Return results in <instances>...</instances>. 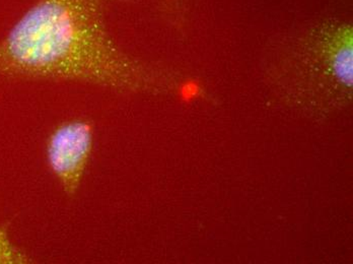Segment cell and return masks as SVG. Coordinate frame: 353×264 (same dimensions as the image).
<instances>
[{
	"label": "cell",
	"mask_w": 353,
	"mask_h": 264,
	"mask_svg": "<svg viewBox=\"0 0 353 264\" xmlns=\"http://www.w3.org/2000/svg\"><path fill=\"white\" fill-rule=\"evenodd\" d=\"M331 72L340 85L347 90L353 83V45L352 28H338L329 53Z\"/></svg>",
	"instance_id": "obj_3"
},
{
	"label": "cell",
	"mask_w": 353,
	"mask_h": 264,
	"mask_svg": "<svg viewBox=\"0 0 353 264\" xmlns=\"http://www.w3.org/2000/svg\"><path fill=\"white\" fill-rule=\"evenodd\" d=\"M114 0H37L0 41V76L152 87L154 72L125 54L108 28Z\"/></svg>",
	"instance_id": "obj_1"
},
{
	"label": "cell",
	"mask_w": 353,
	"mask_h": 264,
	"mask_svg": "<svg viewBox=\"0 0 353 264\" xmlns=\"http://www.w3.org/2000/svg\"><path fill=\"white\" fill-rule=\"evenodd\" d=\"M30 263H32V259L12 243L6 230L0 227V264H27Z\"/></svg>",
	"instance_id": "obj_4"
},
{
	"label": "cell",
	"mask_w": 353,
	"mask_h": 264,
	"mask_svg": "<svg viewBox=\"0 0 353 264\" xmlns=\"http://www.w3.org/2000/svg\"><path fill=\"white\" fill-rule=\"evenodd\" d=\"M92 148L94 128L88 120L62 122L49 136L47 163L68 196H74L81 187Z\"/></svg>",
	"instance_id": "obj_2"
}]
</instances>
